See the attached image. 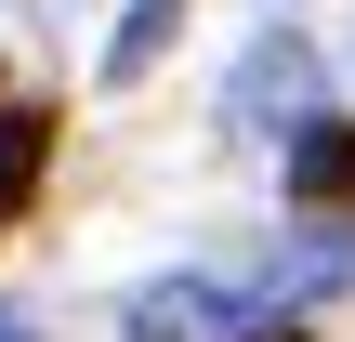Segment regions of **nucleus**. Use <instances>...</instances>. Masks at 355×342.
<instances>
[{
    "label": "nucleus",
    "instance_id": "nucleus-1",
    "mask_svg": "<svg viewBox=\"0 0 355 342\" xmlns=\"http://www.w3.org/2000/svg\"><path fill=\"white\" fill-rule=\"evenodd\" d=\"M277 185H290V211L303 224H355V119H290V158H277Z\"/></svg>",
    "mask_w": 355,
    "mask_h": 342
},
{
    "label": "nucleus",
    "instance_id": "nucleus-2",
    "mask_svg": "<svg viewBox=\"0 0 355 342\" xmlns=\"http://www.w3.org/2000/svg\"><path fill=\"white\" fill-rule=\"evenodd\" d=\"M53 105H0V237L26 224V198H40V171H53Z\"/></svg>",
    "mask_w": 355,
    "mask_h": 342
},
{
    "label": "nucleus",
    "instance_id": "nucleus-3",
    "mask_svg": "<svg viewBox=\"0 0 355 342\" xmlns=\"http://www.w3.org/2000/svg\"><path fill=\"white\" fill-rule=\"evenodd\" d=\"M171 26H184V0H132V13H119V40H105V79H145V66L171 53Z\"/></svg>",
    "mask_w": 355,
    "mask_h": 342
},
{
    "label": "nucleus",
    "instance_id": "nucleus-4",
    "mask_svg": "<svg viewBox=\"0 0 355 342\" xmlns=\"http://www.w3.org/2000/svg\"><path fill=\"white\" fill-rule=\"evenodd\" d=\"M224 342H303V316H250V330H224Z\"/></svg>",
    "mask_w": 355,
    "mask_h": 342
},
{
    "label": "nucleus",
    "instance_id": "nucleus-5",
    "mask_svg": "<svg viewBox=\"0 0 355 342\" xmlns=\"http://www.w3.org/2000/svg\"><path fill=\"white\" fill-rule=\"evenodd\" d=\"M0 342H40V316H26V303H0Z\"/></svg>",
    "mask_w": 355,
    "mask_h": 342
}]
</instances>
